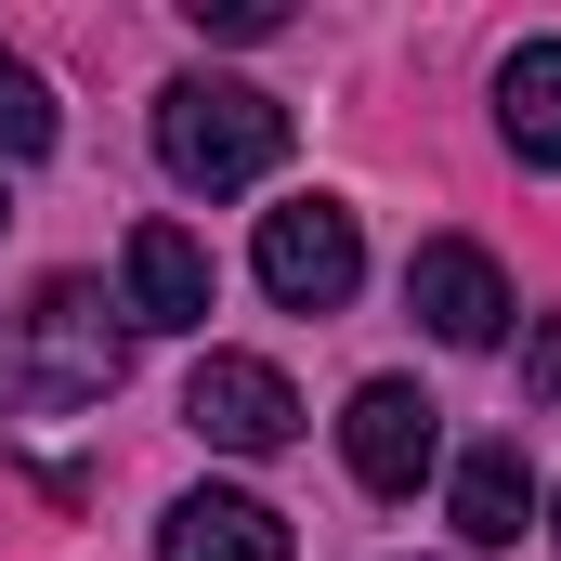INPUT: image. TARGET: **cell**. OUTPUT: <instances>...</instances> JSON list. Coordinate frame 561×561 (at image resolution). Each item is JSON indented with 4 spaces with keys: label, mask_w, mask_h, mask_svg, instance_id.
Returning <instances> with one entry per match:
<instances>
[{
    "label": "cell",
    "mask_w": 561,
    "mask_h": 561,
    "mask_svg": "<svg viewBox=\"0 0 561 561\" xmlns=\"http://www.w3.org/2000/svg\"><path fill=\"white\" fill-rule=\"evenodd\" d=\"M287 510H262L249 483H196V496H170L157 510V561H287Z\"/></svg>",
    "instance_id": "cell-8"
},
{
    "label": "cell",
    "mask_w": 561,
    "mask_h": 561,
    "mask_svg": "<svg viewBox=\"0 0 561 561\" xmlns=\"http://www.w3.org/2000/svg\"><path fill=\"white\" fill-rule=\"evenodd\" d=\"M262 287H275L287 313H340V300L366 287L353 209H340V196H287V209H262Z\"/></svg>",
    "instance_id": "cell-3"
},
{
    "label": "cell",
    "mask_w": 561,
    "mask_h": 561,
    "mask_svg": "<svg viewBox=\"0 0 561 561\" xmlns=\"http://www.w3.org/2000/svg\"><path fill=\"white\" fill-rule=\"evenodd\" d=\"M340 457H353L366 496H419L431 470H444V405H431L419 379H366L353 419H340Z\"/></svg>",
    "instance_id": "cell-4"
},
{
    "label": "cell",
    "mask_w": 561,
    "mask_h": 561,
    "mask_svg": "<svg viewBox=\"0 0 561 561\" xmlns=\"http://www.w3.org/2000/svg\"><path fill=\"white\" fill-rule=\"evenodd\" d=\"M405 313H419L444 353H483V340L510 327V275H496V249H470V236H431L419 262H405Z\"/></svg>",
    "instance_id": "cell-6"
},
{
    "label": "cell",
    "mask_w": 561,
    "mask_h": 561,
    "mask_svg": "<svg viewBox=\"0 0 561 561\" xmlns=\"http://www.w3.org/2000/svg\"><path fill=\"white\" fill-rule=\"evenodd\" d=\"M496 131H510L523 170H561V39H523L496 66Z\"/></svg>",
    "instance_id": "cell-10"
},
{
    "label": "cell",
    "mask_w": 561,
    "mask_h": 561,
    "mask_svg": "<svg viewBox=\"0 0 561 561\" xmlns=\"http://www.w3.org/2000/svg\"><path fill=\"white\" fill-rule=\"evenodd\" d=\"M196 13V39H275L287 26V0H183Z\"/></svg>",
    "instance_id": "cell-12"
},
{
    "label": "cell",
    "mask_w": 561,
    "mask_h": 561,
    "mask_svg": "<svg viewBox=\"0 0 561 561\" xmlns=\"http://www.w3.org/2000/svg\"><path fill=\"white\" fill-rule=\"evenodd\" d=\"M183 431L222 444V457H275L287 431H300V392H287V366H262V353H209L183 379Z\"/></svg>",
    "instance_id": "cell-5"
},
{
    "label": "cell",
    "mask_w": 561,
    "mask_h": 561,
    "mask_svg": "<svg viewBox=\"0 0 561 561\" xmlns=\"http://www.w3.org/2000/svg\"><path fill=\"white\" fill-rule=\"evenodd\" d=\"M131 379V313L92 275L26 287V313H0V405L13 419H79Z\"/></svg>",
    "instance_id": "cell-1"
},
{
    "label": "cell",
    "mask_w": 561,
    "mask_h": 561,
    "mask_svg": "<svg viewBox=\"0 0 561 561\" xmlns=\"http://www.w3.org/2000/svg\"><path fill=\"white\" fill-rule=\"evenodd\" d=\"M549 536H561V496H549Z\"/></svg>",
    "instance_id": "cell-14"
},
{
    "label": "cell",
    "mask_w": 561,
    "mask_h": 561,
    "mask_svg": "<svg viewBox=\"0 0 561 561\" xmlns=\"http://www.w3.org/2000/svg\"><path fill=\"white\" fill-rule=\"evenodd\" d=\"M209 300H222L209 249H196L183 222H131V249H118V313L157 327V340H196V327H209Z\"/></svg>",
    "instance_id": "cell-7"
},
{
    "label": "cell",
    "mask_w": 561,
    "mask_h": 561,
    "mask_svg": "<svg viewBox=\"0 0 561 561\" xmlns=\"http://www.w3.org/2000/svg\"><path fill=\"white\" fill-rule=\"evenodd\" d=\"M0 222H13V209H0Z\"/></svg>",
    "instance_id": "cell-15"
},
{
    "label": "cell",
    "mask_w": 561,
    "mask_h": 561,
    "mask_svg": "<svg viewBox=\"0 0 561 561\" xmlns=\"http://www.w3.org/2000/svg\"><path fill=\"white\" fill-rule=\"evenodd\" d=\"M0 157H53V79L26 53H0Z\"/></svg>",
    "instance_id": "cell-11"
},
{
    "label": "cell",
    "mask_w": 561,
    "mask_h": 561,
    "mask_svg": "<svg viewBox=\"0 0 561 561\" xmlns=\"http://www.w3.org/2000/svg\"><path fill=\"white\" fill-rule=\"evenodd\" d=\"M523 392H561V313L536 327V353H523Z\"/></svg>",
    "instance_id": "cell-13"
},
{
    "label": "cell",
    "mask_w": 561,
    "mask_h": 561,
    "mask_svg": "<svg viewBox=\"0 0 561 561\" xmlns=\"http://www.w3.org/2000/svg\"><path fill=\"white\" fill-rule=\"evenodd\" d=\"M549 496H536V470H523V444H470L457 470H444V523L470 536V549H523V523H536Z\"/></svg>",
    "instance_id": "cell-9"
},
{
    "label": "cell",
    "mask_w": 561,
    "mask_h": 561,
    "mask_svg": "<svg viewBox=\"0 0 561 561\" xmlns=\"http://www.w3.org/2000/svg\"><path fill=\"white\" fill-rule=\"evenodd\" d=\"M287 157V105L262 79H170L157 92V170L183 183V196H236V183H262Z\"/></svg>",
    "instance_id": "cell-2"
}]
</instances>
